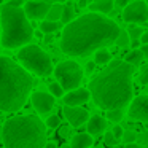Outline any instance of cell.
<instances>
[{"instance_id":"6da1fadb","label":"cell","mask_w":148,"mask_h":148,"mask_svg":"<svg viewBox=\"0 0 148 148\" xmlns=\"http://www.w3.org/2000/svg\"><path fill=\"white\" fill-rule=\"evenodd\" d=\"M119 26L102 13H86L65 24L61 37V49L67 56L86 58L100 48L113 45L118 38Z\"/></svg>"},{"instance_id":"7a4b0ae2","label":"cell","mask_w":148,"mask_h":148,"mask_svg":"<svg viewBox=\"0 0 148 148\" xmlns=\"http://www.w3.org/2000/svg\"><path fill=\"white\" fill-rule=\"evenodd\" d=\"M134 65L126 61H110L103 69L89 81V92L94 103L102 110L124 108L134 97L132 84Z\"/></svg>"},{"instance_id":"3957f363","label":"cell","mask_w":148,"mask_h":148,"mask_svg":"<svg viewBox=\"0 0 148 148\" xmlns=\"http://www.w3.org/2000/svg\"><path fill=\"white\" fill-rule=\"evenodd\" d=\"M32 86V77L23 65L0 56V112L21 110L29 99Z\"/></svg>"},{"instance_id":"277c9868","label":"cell","mask_w":148,"mask_h":148,"mask_svg":"<svg viewBox=\"0 0 148 148\" xmlns=\"http://www.w3.org/2000/svg\"><path fill=\"white\" fill-rule=\"evenodd\" d=\"M5 148H45L46 124L34 115L13 116L2 127Z\"/></svg>"},{"instance_id":"5b68a950","label":"cell","mask_w":148,"mask_h":148,"mask_svg":"<svg viewBox=\"0 0 148 148\" xmlns=\"http://www.w3.org/2000/svg\"><path fill=\"white\" fill-rule=\"evenodd\" d=\"M0 24H2V46L7 49L21 48L29 43L34 37L32 24L29 23L26 11L21 7L5 3L0 8Z\"/></svg>"},{"instance_id":"8992f818","label":"cell","mask_w":148,"mask_h":148,"mask_svg":"<svg viewBox=\"0 0 148 148\" xmlns=\"http://www.w3.org/2000/svg\"><path fill=\"white\" fill-rule=\"evenodd\" d=\"M18 59L27 72H32L34 75H38V77H48V75H51V72H54L49 54L37 45L21 46L19 53H18Z\"/></svg>"},{"instance_id":"52a82bcc","label":"cell","mask_w":148,"mask_h":148,"mask_svg":"<svg viewBox=\"0 0 148 148\" xmlns=\"http://www.w3.org/2000/svg\"><path fill=\"white\" fill-rule=\"evenodd\" d=\"M54 77L64 91H72L80 88L83 81V69L75 61H64L54 67Z\"/></svg>"},{"instance_id":"ba28073f","label":"cell","mask_w":148,"mask_h":148,"mask_svg":"<svg viewBox=\"0 0 148 148\" xmlns=\"http://www.w3.org/2000/svg\"><path fill=\"white\" fill-rule=\"evenodd\" d=\"M123 19L129 24H140L148 19V7L142 0H132L123 10Z\"/></svg>"},{"instance_id":"9c48e42d","label":"cell","mask_w":148,"mask_h":148,"mask_svg":"<svg viewBox=\"0 0 148 148\" xmlns=\"http://www.w3.org/2000/svg\"><path fill=\"white\" fill-rule=\"evenodd\" d=\"M127 116L132 121L148 123V94H142L131 100L127 108Z\"/></svg>"},{"instance_id":"30bf717a","label":"cell","mask_w":148,"mask_h":148,"mask_svg":"<svg viewBox=\"0 0 148 148\" xmlns=\"http://www.w3.org/2000/svg\"><path fill=\"white\" fill-rule=\"evenodd\" d=\"M54 99L56 97L51 92H43V91H37V92L30 94L32 107L38 115H48L54 108Z\"/></svg>"},{"instance_id":"8fae6325","label":"cell","mask_w":148,"mask_h":148,"mask_svg":"<svg viewBox=\"0 0 148 148\" xmlns=\"http://www.w3.org/2000/svg\"><path fill=\"white\" fill-rule=\"evenodd\" d=\"M62 113H64L67 123L72 126V127H80L83 126L84 123H88L89 119V112L81 107H70V105H65L62 108Z\"/></svg>"},{"instance_id":"7c38bea8","label":"cell","mask_w":148,"mask_h":148,"mask_svg":"<svg viewBox=\"0 0 148 148\" xmlns=\"http://www.w3.org/2000/svg\"><path fill=\"white\" fill-rule=\"evenodd\" d=\"M51 7L49 2H40V0H29L26 2V11L29 19H43L48 14V10Z\"/></svg>"},{"instance_id":"4fadbf2b","label":"cell","mask_w":148,"mask_h":148,"mask_svg":"<svg viewBox=\"0 0 148 148\" xmlns=\"http://www.w3.org/2000/svg\"><path fill=\"white\" fill-rule=\"evenodd\" d=\"M89 99H91L89 89H86V88H77V89H72L67 94H64V105L80 107L83 103H86Z\"/></svg>"},{"instance_id":"5bb4252c","label":"cell","mask_w":148,"mask_h":148,"mask_svg":"<svg viewBox=\"0 0 148 148\" xmlns=\"http://www.w3.org/2000/svg\"><path fill=\"white\" fill-rule=\"evenodd\" d=\"M107 126H108L107 119L102 118L100 115L89 116V119H88V123H86V129H88V132H89L91 135H100V134H103V132L107 131Z\"/></svg>"},{"instance_id":"9a60e30c","label":"cell","mask_w":148,"mask_h":148,"mask_svg":"<svg viewBox=\"0 0 148 148\" xmlns=\"http://www.w3.org/2000/svg\"><path fill=\"white\" fill-rule=\"evenodd\" d=\"M92 135L89 132H83V134H77L72 137L70 148H91L92 147Z\"/></svg>"},{"instance_id":"2e32d148","label":"cell","mask_w":148,"mask_h":148,"mask_svg":"<svg viewBox=\"0 0 148 148\" xmlns=\"http://www.w3.org/2000/svg\"><path fill=\"white\" fill-rule=\"evenodd\" d=\"M89 10L94 11V13H102V14H107L113 10L115 7V2L113 0H96V2H91L89 5Z\"/></svg>"},{"instance_id":"e0dca14e","label":"cell","mask_w":148,"mask_h":148,"mask_svg":"<svg viewBox=\"0 0 148 148\" xmlns=\"http://www.w3.org/2000/svg\"><path fill=\"white\" fill-rule=\"evenodd\" d=\"M62 11H64V5L61 2H56L49 7L48 10V14H46V19L49 21H61V16H62Z\"/></svg>"},{"instance_id":"ac0fdd59","label":"cell","mask_w":148,"mask_h":148,"mask_svg":"<svg viewBox=\"0 0 148 148\" xmlns=\"http://www.w3.org/2000/svg\"><path fill=\"white\" fill-rule=\"evenodd\" d=\"M143 53H142V49H138V48H135V49H132V51H129L127 54H126V58H124V61L126 62H129V64H132V65H138L142 61H143Z\"/></svg>"},{"instance_id":"d6986e66","label":"cell","mask_w":148,"mask_h":148,"mask_svg":"<svg viewBox=\"0 0 148 148\" xmlns=\"http://www.w3.org/2000/svg\"><path fill=\"white\" fill-rule=\"evenodd\" d=\"M61 29V23L59 21H49V19H45L42 24H40V30L43 34H54L56 30Z\"/></svg>"},{"instance_id":"ffe728a7","label":"cell","mask_w":148,"mask_h":148,"mask_svg":"<svg viewBox=\"0 0 148 148\" xmlns=\"http://www.w3.org/2000/svg\"><path fill=\"white\" fill-rule=\"evenodd\" d=\"M110 61H112V54H110L108 49L100 48L94 53V62L96 64H108Z\"/></svg>"},{"instance_id":"44dd1931","label":"cell","mask_w":148,"mask_h":148,"mask_svg":"<svg viewBox=\"0 0 148 148\" xmlns=\"http://www.w3.org/2000/svg\"><path fill=\"white\" fill-rule=\"evenodd\" d=\"M75 19V11L72 8V5H64V11H62L61 16V23L62 24H69L70 21Z\"/></svg>"},{"instance_id":"7402d4cb","label":"cell","mask_w":148,"mask_h":148,"mask_svg":"<svg viewBox=\"0 0 148 148\" xmlns=\"http://www.w3.org/2000/svg\"><path fill=\"white\" fill-rule=\"evenodd\" d=\"M124 118V113L123 108H115V110H107V119L112 123H119Z\"/></svg>"},{"instance_id":"603a6c76","label":"cell","mask_w":148,"mask_h":148,"mask_svg":"<svg viewBox=\"0 0 148 148\" xmlns=\"http://www.w3.org/2000/svg\"><path fill=\"white\" fill-rule=\"evenodd\" d=\"M143 32H145V30L142 29L140 26H137V24H129V27H127V35H129V38H131V40L140 38Z\"/></svg>"},{"instance_id":"cb8c5ba5","label":"cell","mask_w":148,"mask_h":148,"mask_svg":"<svg viewBox=\"0 0 148 148\" xmlns=\"http://www.w3.org/2000/svg\"><path fill=\"white\" fill-rule=\"evenodd\" d=\"M49 92L54 97H64V88L61 86L59 81H54V83L49 84Z\"/></svg>"},{"instance_id":"d4e9b609","label":"cell","mask_w":148,"mask_h":148,"mask_svg":"<svg viewBox=\"0 0 148 148\" xmlns=\"http://www.w3.org/2000/svg\"><path fill=\"white\" fill-rule=\"evenodd\" d=\"M45 124H46V127H49V129H58L59 126H61V118H59L58 115H49L48 118H46Z\"/></svg>"},{"instance_id":"484cf974","label":"cell","mask_w":148,"mask_h":148,"mask_svg":"<svg viewBox=\"0 0 148 148\" xmlns=\"http://www.w3.org/2000/svg\"><path fill=\"white\" fill-rule=\"evenodd\" d=\"M115 43H116L118 46H121V48H124V46L131 45V38H129V35H127V30H126V32H123V30H121Z\"/></svg>"},{"instance_id":"4316f807","label":"cell","mask_w":148,"mask_h":148,"mask_svg":"<svg viewBox=\"0 0 148 148\" xmlns=\"http://www.w3.org/2000/svg\"><path fill=\"white\" fill-rule=\"evenodd\" d=\"M103 142H105V145H108V147H115V145L119 143V140L113 135L112 131L105 132V135H103Z\"/></svg>"},{"instance_id":"83f0119b","label":"cell","mask_w":148,"mask_h":148,"mask_svg":"<svg viewBox=\"0 0 148 148\" xmlns=\"http://www.w3.org/2000/svg\"><path fill=\"white\" fill-rule=\"evenodd\" d=\"M138 83L140 84H148V64L143 65V67L140 69V72H138Z\"/></svg>"},{"instance_id":"f1b7e54d","label":"cell","mask_w":148,"mask_h":148,"mask_svg":"<svg viewBox=\"0 0 148 148\" xmlns=\"http://www.w3.org/2000/svg\"><path fill=\"white\" fill-rule=\"evenodd\" d=\"M123 142H126V143H132V142L137 140V134H135L134 131H124V134H123Z\"/></svg>"},{"instance_id":"f546056e","label":"cell","mask_w":148,"mask_h":148,"mask_svg":"<svg viewBox=\"0 0 148 148\" xmlns=\"http://www.w3.org/2000/svg\"><path fill=\"white\" fill-rule=\"evenodd\" d=\"M112 132H113V135H115L118 140H121V138H123V134H124V129H123L121 126H115V127L112 129Z\"/></svg>"},{"instance_id":"4dcf8cb0","label":"cell","mask_w":148,"mask_h":148,"mask_svg":"<svg viewBox=\"0 0 148 148\" xmlns=\"http://www.w3.org/2000/svg\"><path fill=\"white\" fill-rule=\"evenodd\" d=\"M94 69H96V62L91 61V62H88V64H86V67H84V72H86L88 75H91V73L94 72Z\"/></svg>"},{"instance_id":"1f68e13d","label":"cell","mask_w":148,"mask_h":148,"mask_svg":"<svg viewBox=\"0 0 148 148\" xmlns=\"http://www.w3.org/2000/svg\"><path fill=\"white\" fill-rule=\"evenodd\" d=\"M132 0H115V5L116 7H119V8H124L126 5H129Z\"/></svg>"},{"instance_id":"d6a6232c","label":"cell","mask_w":148,"mask_h":148,"mask_svg":"<svg viewBox=\"0 0 148 148\" xmlns=\"http://www.w3.org/2000/svg\"><path fill=\"white\" fill-rule=\"evenodd\" d=\"M140 42H142V45H147V43H148V30H145V32L142 34Z\"/></svg>"},{"instance_id":"836d02e7","label":"cell","mask_w":148,"mask_h":148,"mask_svg":"<svg viewBox=\"0 0 148 148\" xmlns=\"http://www.w3.org/2000/svg\"><path fill=\"white\" fill-rule=\"evenodd\" d=\"M140 45H142L140 38H135V40H131V46H132V49L138 48V46H140Z\"/></svg>"},{"instance_id":"e575fe53","label":"cell","mask_w":148,"mask_h":148,"mask_svg":"<svg viewBox=\"0 0 148 148\" xmlns=\"http://www.w3.org/2000/svg\"><path fill=\"white\" fill-rule=\"evenodd\" d=\"M8 3H11L13 7H21V5H24V0H10Z\"/></svg>"},{"instance_id":"d590c367","label":"cell","mask_w":148,"mask_h":148,"mask_svg":"<svg viewBox=\"0 0 148 148\" xmlns=\"http://www.w3.org/2000/svg\"><path fill=\"white\" fill-rule=\"evenodd\" d=\"M124 148H143V147H142V145H138V143H135V142H132V143H126Z\"/></svg>"},{"instance_id":"8d00e7d4","label":"cell","mask_w":148,"mask_h":148,"mask_svg":"<svg viewBox=\"0 0 148 148\" xmlns=\"http://www.w3.org/2000/svg\"><path fill=\"white\" fill-rule=\"evenodd\" d=\"M142 53H143V56H145V58H148V43H147V45H143V46H142Z\"/></svg>"},{"instance_id":"74e56055","label":"cell","mask_w":148,"mask_h":148,"mask_svg":"<svg viewBox=\"0 0 148 148\" xmlns=\"http://www.w3.org/2000/svg\"><path fill=\"white\" fill-rule=\"evenodd\" d=\"M45 148H58V145H56L54 142H46Z\"/></svg>"},{"instance_id":"f35d334b","label":"cell","mask_w":148,"mask_h":148,"mask_svg":"<svg viewBox=\"0 0 148 148\" xmlns=\"http://www.w3.org/2000/svg\"><path fill=\"white\" fill-rule=\"evenodd\" d=\"M67 134H69V129H67V127H65V129H62V131H61V135H62V137H65Z\"/></svg>"},{"instance_id":"ab89813d","label":"cell","mask_w":148,"mask_h":148,"mask_svg":"<svg viewBox=\"0 0 148 148\" xmlns=\"http://www.w3.org/2000/svg\"><path fill=\"white\" fill-rule=\"evenodd\" d=\"M62 148H70V145H62Z\"/></svg>"},{"instance_id":"60d3db41","label":"cell","mask_w":148,"mask_h":148,"mask_svg":"<svg viewBox=\"0 0 148 148\" xmlns=\"http://www.w3.org/2000/svg\"><path fill=\"white\" fill-rule=\"evenodd\" d=\"M40 2H49V3H51V0H40Z\"/></svg>"},{"instance_id":"b9f144b4","label":"cell","mask_w":148,"mask_h":148,"mask_svg":"<svg viewBox=\"0 0 148 148\" xmlns=\"http://www.w3.org/2000/svg\"><path fill=\"white\" fill-rule=\"evenodd\" d=\"M51 2H62V0H51Z\"/></svg>"},{"instance_id":"7bdbcfd3","label":"cell","mask_w":148,"mask_h":148,"mask_svg":"<svg viewBox=\"0 0 148 148\" xmlns=\"http://www.w3.org/2000/svg\"><path fill=\"white\" fill-rule=\"evenodd\" d=\"M88 2H89V3H91V2H96V0H88Z\"/></svg>"},{"instance_id":"ee69618b","label":"cell","mask_w":148,"mask_h":148,"mask_svg":"<svg viewBox=\"0 0 148 148\" xmlns=\"http://www.w3.org/2000/svg\"><path fill=\"white\" fill-rule=\"evenodd\" d=\"M91 148H92V147H91ZM94 148H102V147H94Z\"/></svg>"},{"instance_id":"f6af8a7d","label":"cell","mask_w":148,"mask_h":148,"mask_svg":"<svg viewBox=\"0 0 148 148\" xmlns=\"http://www.w3.org/2000/svg\"><path fill=\"white\" fill-rule=\"evenodd\" d=\"M0 45H2V40H0Z\"/></svg>"},{"instance_id":"bcb514c9","label":"cell","mask_w":148,"mask_h":148,"mask_svg":"<svg viewBox=\"0 0 148 148\" xmlns=\"http://www.w3.org/2000/svg\"><path fill=\"white\" fill-rule=\"evenodd\" d=\"M147 3H148V0H147Z\"/></svg>"},{"instance_id":"7dc6e473","label":"cell","mask_w":148,"mask_h":148,"mask_svg":"<svg viewBox=\"0 0 148 148\" xmlns=\"http://www.w3.org/2000/svg\"><path fill=\"white\" fill-rule=\"evenodd\" d=\"M77 2H78V0H77Z\"/></svg>"}]
</instances>
